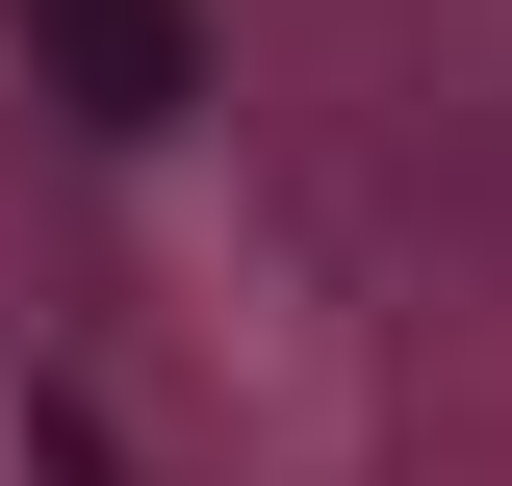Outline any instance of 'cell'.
Segmentation results:
<instances>
[{"label":"cell","mask_w":512,"mask_h":486,"mask_svg":"<svg viewBox=\"0 0 512 486\" xmlns=\"http://www.w3.org/2000/svg\"><path fill=\"white\" fill-rule=\"evenodd\" d=\"M0 52H26V103H52V128L154 154V128L205 103V0H0Z\"/></svg>","instance_id":"6da1fadb"},{"label":"cell","mask_w":512,"mask_h":486,"mask_svg":"<svg viewBox=\"0 0 512 486\" xmlns=\"http://www.w3.org/2000/svg\"><path fill=\"white\" fill-rule=\"evenodd\" d=\"M26 486H128V435L103 410H26Z\"/></svg>","instance_id":"7a4b0ae2"}]
</instances>
